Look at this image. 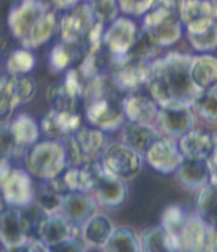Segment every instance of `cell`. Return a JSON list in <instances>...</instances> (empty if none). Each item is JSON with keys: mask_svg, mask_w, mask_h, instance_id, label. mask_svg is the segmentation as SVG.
I'll return each mask as SVG.
<instances>
[{"mask_svg": "<svg viewBox=\"0 0 217 252\" xmlns=\"http://www.w3.org/2000/svg\"><path fill=\"white\" fill-rule=\"evenodd\" d=\"M64 145L70 166L81 167L100 161L108 142L104 131L94 127H81L66 140Z\"/></svg>", "mask_w": 217, "mask_h": 252, "instance_id": "cell-4", "label": "cell"}, {"mask_svg": "<svg viewBox=\"0 0 217 252\" xmlns=\"http://www.w3.org/2000/svg\"><path fill=\"white\" fill-rule=\"evenodd\" d=\"M144 160L153 170L168 175L176 173L183 161V154L179 148V142L168 137H161L149 148L144 154Z\"/></svg>", "mask_w": 217, "mask_h": 252, "instance_id": "cell-13", "label": "cell"}, {"mask_svg": "<svg viewBox=\"0 0 217 252\" xmlns=\"http://www.w3.org/2000/svg\"><path fill=\"white\" fill-rule=\"evenodd\" d=\"M12 161L5 160V158H0V189H2L3 184L6 182L9 173L12 172Z\"/></svg>", "mask_w": 217, "mask_h": 252, "instance_id": "cell-45", "label": "cell"}, {"mask_svg": "<svg viewBox=\"0 0 217 252\" xmlns=\"http://www.w3.org/2000/svg\"><path fill=\"white\" fill-rule=\"evenodd\" d=\"M97 163L89 164V166H81V167L70 166L69 170L64 175H61L63 182H64L66 188L69 189V192L89 194L94 191Z\"/></svg>", "mask_w": 217, "mask_h": 252, "instance_id": "cell-31", "label": "cell"}, {"mask_svg": "<svg viewBox=\"0 0 217 252\" xmlns=\"http://www.w3.org/2000/svg\"><path fill=\"white\" fill-rule=\"evenodd\" d=\"M115 70L110 76L115 88L121 93L131 94L141 91L143 87H147V82L152 75V63L137 62L131 59H122L113 63Z\"/></svg>", "mask_w": 217, "mask_h": 252, "instance_id": "cell-10", "label": "cell"}, {"mask_svg": "<svg viewBox=\"0 0 217 252\" xmlns=\"http://www.w3.org/2000/svg\"><path fill=\"white\" fill-rule=\"evenodd\" d=\"M106 252H140V239L131 228H116L104 245Z\"/></svg>", "mask_w": 217, "mask_h": 252, "instance_id": "cell-35", "label": "cell"}, {"mask_svg": "<svg viewBox=\"0 0 217 252\" xmlns=\"http://www.w3.org/2000/svg\"><path fill=\"white\" fill-rule=\"evenodd\" d=\"M113 222L103 214H95L81 227V237L86 243V246L104 248L115 231Z\"/></svg>", "mask_w": 217, "mask_h": 252, "instance_id": "cell-26", "label": "cell"}, {"mask_svg": "<svg viewBox=\"0 0 217 252\" xmlns=\"http://www.w3.org/2000/svg\"><path fill=\"white\" fill-rule=\"evenodd\" d=\"M180 252H217V230L196 215L189 217L179 234Z\"/></svg>", "mask_w": 217, "mask_h": 252, "instance_id": "cell-11", "label": "cell"}, {"mask_svg": "<svg viewBox=\"0 0 217 252\" xmlns=\"http://www.w3.org/2000/svg\"><path fill=\"white\" fill-rule=\"evenodd\" d=\"M82 117L79 112H60V111H49L42 123V131L52 140H67L75 131H78L82 126Z\"/></svg>", "mask_w": 217, "mask_h": 252, "instance_id": "cell-17", "label": "cell"}, {"mask_svg": "<svg viewBox=\"0 0 217 252\" xmlns=\"http://www.w3.org/2000/svg\"><path fill=\"white\" fill-rule=\"evenodd\" d=\"M92 14L95 17V21L103 24L104 27L113 23L116 18H119V5L116 0H92L89 2Z\"/></svg>", "mask_w": 217, "mask_h": 252, "instance_id": "cell-41", "label": "cell"}, {"mask_svg": "<svg viewBox=\"0 0 217 252\" xmlns=\"http://www.w3.org/2000/svg\"><path fill=\"white\" fill-rule=\"evenodd\" d=\"M28 240L23 227L20 208H6L0 214V243L11 248Z\"/></svg>", "mask_w": 217, "mask_h": 252, "instance_id": "cell-28", "label": "cell"}, {"mask_svg": "<svg viewBox=\"0 0 217 252\" xmlns=\"http://www.w3.org/2000/svg\"><path fill=\"white\" fill-rule=\"evenodd\" d=\"M81 234V228L73 225L69 220H66L61 214H54L49 215L43 230L40 233V242L51 248V246H55L58 243H63L72 237H76Z\"/></svg>", "mask_w": 217, "mask_h": 252, "instance_id": "cell-22", "label": "cell"}, {"mask_svg": "<svg viewBox=\"0 0 217 252\" xmlns=\"http://www.w3.org/2000/svg\"><path fill=\"white\" fill-rule=\"evenodd\" d=\"M189 217L190 215H188L182 206L171 205L164 211V214H162L159 225L165 231H168L170 234H173V236H176L179 239V234L182 233V230H183L185 224L188 222Z\"/></svg>", "mask_w": 217, "mask_h": 252, "instance_id": "cell-39", "label": "cell"}, {"mask_svg": "<svg viewBox=\"0 0 217 252\" xmlns=\"http://www.w3.org/2000/svg\"><path fill=\"white\" fill-rule=\"evenodd\" d=\"M51 8L37 2V0H21L8 15V26L12 36L23 45H27L31 30L42 18V15Z\"/></svg>", "mask_w": 217, "mask_h": 252, "instance_id": "cell-9", "label": "cell"}, {"mask_svg": "<svg viewBox=\"0 0 217 252\" xmlns=\"http://www.w3.org/2000/svg\"><path fill=\"white\" fill-rule=\"evenodd\" d=\"M67 194H69V189L66 188L61 176L57 179L43 181L42 187L36 191L34 203L48 215L60 214L63 200Z\"/></svg>", "mask_w": 217, "mask_h": 252, "instance_id": "cell-23", "label": "cell"}, {"mask_svg": "<svg viewBox=\"0 0 217 252\" xmlns=\"http://www.w3.org/2000/svg\"><path fill=\"white\" fill-rule=\"evenodd\" d=\"M100 163L106 172L125 181L136 178L141 172L144 156L122 142H112L104 149Z\"/></svg>", "mask_w": 217, "mask_h": 252, "instance_id": "cell-6", "label": "cell"}, {"mask_svg": "<svg viewBox=\"0 0 217 252\" xmlns=\"http://www.w3.org/2000/svg\"><path fill=\"white\" fill-rule=\"evenodd\" d=\"M86 56L83 45L60 42L52 48L49 54V66L54 72H64L78 67Z\"/></svg>", "mask_w": 217, "mask_h": 252, "instance_id": "cell-25", "label": "cell"}, {"mask_svg": "<svg viewBox=\"0 0 217 252\" xmlns=\"http://www.w3.org/2000/svg\"><path fill=\"white\" fill-rule=\"evenodd\" d=\"M8 128L14 142L24 151L39 142L40 126L34 118L27 114H20L18 117L11 120L8 123Z\"/></svg>", "mask_w": 217, "mask_h": 252, "instance_id": "cell-29", "label": "cell"}, {"mask_svg": "<svg viewBox=\"0 0 217 252\" xmlns=\"http://www.w3.org/2000/svg\"><path fill=\"white\" fill-rule=\"evenodd\" d=\"M48 249H49V252H86V243L83 242V239L79 234L76 237H72L63 243L51 246Z\"/></svg>", "mask_w": 217, "mask_h": 252, "instance_id": "cell-43", "label": "cell"}, {"mask_svg": "<svg viewBox=\"0 0 217 252\" xmlns=\"http://www.w3.org/2000/svg\"><path fill=\"white\" fill-rule=\"evenodd\" d=\"M176 175L179 182L188 189H202L204 187L210 185L211 181L208 160H192L183 157Z\"/></svg>", "mask_w": 217, "mask_h": 252, "instance_id": "cell-21", "label": "cell"}, {"mask_svg": "<svg viewBox=\"0 0 217 252\" xmlns=\"http://www.w3.org/2000/svg\"><path fill=\"white\" fill-rule=\"evenodd\" d=\"M122 111L128 123L150 124L153 120H156L159 106L150 97V94L137 91L125 94V97L122 98Z\"/></svg>", "mask_w": 217, "mask_h": 252, "instance_id": "cell-18", "label": "cell"}, {"mask_svg": "<svg viewBox=\"0 0 217 252\" xmlns=\"http://www.w3.org/2000/svg\"><path fill=\"white\" fill-rule=\"evenodd\" d=\"M121 12L127 15L141 17L144 15L153 5V0H116Z\"/></svg>", "mask_w": 217, "mask_h": 252, "instance_id": "cell-42", "label": "cell"}, {"mask_svg": "<svg viewBox=\"0 0 217 252\" xmlns=\"http://www.w3.org/2000/svg\"><path fill=\"white\" fill-rule=\"evenodd\" d=\"M36 66V57L31 49L18 48L11 53L6 60V69L11 76H24L28 75Z\"/></svg>", "mask_w": 217, "mask_h": 252, "instance_id": "cell-36", "label": "cell"}, {"mask_svg": "<svg viewBox=\"0 0 217 252\" xmlns=\"http://www.w3.org/2000/svg\"><path fill=\"white\" fill-rule=\"evenodd\" d=\"M217 139L204 130L193 128L179 140V148L185 158L192 160H208L216 149Z\"/></svg>", "mask_w": 217, "mask_h": 252, "instance_id": "cell-20", "label": "cell"}, {"mask_svg": "<svg viewBox=\"0 0 217 252\" xmlns=\"http://www.w3.org/2000/svg\"><path fill=\"white\" fill-rule=\"evenodd\" d=\"M159 127L171 137H182L186 133L192 131L195 127V114L193 108L182 103H170L159 106L156 117Z\"/></svg>", "mask_w": 217, "mask_h": 252, "instance_id": "cell-14", "label": "cell"}, {"mask_svg": "<svg viewBox=\"0 0 217 252\" xmlns=\"http://www.w3.org/2000/svg\"><path fill=\"white\" fill-rule=\"evenodd\" d=\"M85 118L94 127L104 133L116 131L124 126L122 102L112 93H104L85 102Z\"/></svg>", "mask_w": 217, "mask_h": 252, "instance_id": "cell-5", "label": "cell"}, {"mask_svg": "<svg viewBox=\"0 0 217 252\" xmlns=\"http://www.w3.org/2000/svg\"><path fill=\"white\" fill-rule=\"evenodd\" d=\"M58 29V18L52 9L46 11L42 18L37 21V24L34 26V29L30 33V37L27 40V45L24 48L27 49H33L37 46L45 45L46 42H49V39L54 36V33Z\"/></svg>", "mask_w": 217, "mask_h": 252, "instance_id": "cell-33", "label": "cell"}, {"mask_svg": "<svg viewBox=\"0 0 217 252\" xmlns=\"http://www.w3.org/2000/svg\"><path fill=\"white\" fill-rule=\"evenodd\" d=\"M92 192L95 194L97 203L106 208H118L127 197V187L122 179L106 172L98 161L95 167V185Z\"/></svg>", "mask_w": 217, "mask_h": 252, "instance_id": "cell-15", "label": "cell"}, {"mask_svg": "<svg viewBox=\"0 0 217 252\" xmlns=\"http://www.w3.org/2000/svg\"><path fill=\"white\" fill-rule=\"evenodd\" d=\"M20 105L21 103L15 93L12 76L0 78V126L11 121L14 111Z\"/></svg>", "mask_w": 217, "mask_h": 252, "instance_id": "cell-34", "label": "cell"}, {"mask_svg": "<svg viewBox=\"0 0 217 252\" xmlns=\"http://www.w3.org/2000/svg\"><path fill=\"white\" fill-rule=\"evenodd\" d=\"M196 217L217 230V188L207 185L199 189L196 198Z\"/></svg>", "mask_w": 217, "mask_h": 252, "instance_id": "cell-32", "label": "cell"}, {"mask_svg": "<svg viewBox=\"0 0 217 252\" xmlns=\"http://www.w3.org/2000/svg\"><path fill=\"white\" fill-rule=\"evenodd\" d=\"M214 3H216V5H217V0H214Z\"/></svg>", "mask_w": 217, "mask_h": 252, "instance_id": "cell-47", "label": "cell"}, {"mask_svg": "<svg viewBox=\"0 0 217 252\" xmlns=\"http://www.w3.org/2000/svg\"><path fill=\"white\" fill-rule=\"evenodd\" d=\"M192 56L168 54L152 62V75L147 82V91L158 106L182 103L192 106L199 90L190 78Z\"/></svg>", "mask_w": 217, "mask_h": 252, "instance_id": "cell-1", "label": "cell"}, {"mask_svg": "<svg viewBox=\"0 0 217 252\" xmlns=\"http://www.w3.org/2000/svg\"><path fill=\"white\" fill-rule=\"evenodd\" d=\"M60 214L73 225L81 228L91 217L97 214V200L89 194L69 192L63 200Z\"/></svg>", "mask_w": 217, "mask_h": 252, "instance_id": "cell-19", "label": "cell"}, {"mask_svg": "<svg viewBox=\"0 0 217 252\" xmlns=\"http://www.w3.org/2000/svg\"><path fill=\"white\" fill-rule=\"evenodd\" d=\"M186 34H188L189 43L198 53L207 54L217 48V21L204 30L193 32V33L186 32Z\"/></svg>", "mask_w": 217, "mask_h": 252, "instance_id": "cell-38", "label": "cell"}, {"mask_svg": "<svg viewBox=\"0 0 217 252\" xmlns=\"http://www.w3.org/2000/svg\"><path fill=\"white\" fill-rule=\"evenodd\" d=\"M24 158L27 172L40 181L60 178L69 164L66 145L52 139L36 142L27 149Z\"/></svg>", "mask_w": 217, "mask_h": 252, "instance_id": "cell-2", "label": "cell"}, {"mask_svg": "<svg viewBox=\"0 0 217 252\" xmlns=\"http://www.w3.org/2000/svg\"><path fill=\"white\" fill-rule=\"evenodd\" d=\"M86 2H92V0H86Z\"/></svg>", "mask_w": 217, "mask_h": 252, "instance_id": "cell-48", "label": "cell"}, {"mask_svg": "<svg viewBox=\"0 0 217 252\" xmlns=\"http://www.w3.org/2000/svg\"><path fill=\"white\" fill-rule=\"evenodd\" d=\"M141 30H144L159 48L171 46L177 43L183 34L180 12L153 0L152 8L143 15Z\"/></svg>", "mask_w": 217, "mask_h": 252, "instance_id": "cell-3", "label": "cell"}, {"mask_svg": "<svg viewBox=\"0 0 217 252\" xmlns=\"http://www.w3.org/2000/svg\"><path fill=\"white\" fill-rule=\"evenodd\" d=\"M37 188L34 187L33 176L20 167H14L6 182L3 184L0 194L9 208H26L34 203Z\"/></svg>", "mask_w": 217, "mask_h": 252, "instance_id": "cell-12", "label": "cell"}, {"mask_svg": "<svg viewBox=\"0 0 217 252\" xmlns=\"http://www.w3.org/2000/svg\"><path fill=\"white\" fill-rule=\"evenodd\" d=\"M95 17L92 14L89 2L78 3L75 8L67 11L58 21V30L61 42L83 45L95 26ZM86 49V48H85Z\"/></svg>", "mask_w": 217, "mask_h": 252, "instance_id": "cell-8", "label": "cell"}, {"mask_svg": "<svg viewBox=\"0 0 217 252\" xmlns=\"http://www.w3.org/2000/svg\"><path fill=\"white\" fill-rule=\"evenodd\" d=\"M140 252H180V243L176 236L158 225L140 237Z\"/></svg>", "mask_w": 217, "mask_h": 252, "instance_id": "cell-30", "label": "cell"}, {"mask_svg": "<svg viewBox=\"0 0 217 252\" xmlns=\"http://www.w3.org/2000/svg\"><path fill=\"white\" fill-rule=\"evenodd\" d=\"M190 78L199 91L217 87V57L211 54L195 56L190 63Z\"/></svg>", "mask_w": 217, "mask_h": 252, "instance_id": "cell-27", "label": "cell"}, {"mask_svg": "<svg viewBox=\"0 0 217 252\" xmlns=\"http://www.w3.org/2000/svg\"><path fill=\"white\" fill-rule=\"evenodd\" d=\"M158 45L149 37V34L144 30L138 32V36L136 39L134 46L131 48L130 54L127 56V59L131 60H137V62H146V63H152V60L156 56L158 51Z\"/></svg>", "mask_w": 217, "mask_h": 252, "instance_id": "cell-40", "label": "cell"}, {"mask_svg": "<svg viewBox=\"0 0 217 252\" xmlns=\"http://www.w3.org/2000/svg\"><path fill=\"white\" fill-rule=\"evenodd\" d=\"M180 21L186 32H199L217 21V5L214 0H183Z\"/></svg>", "mask_w": 217, "mask_h": 252, "instance_id": "cell-16", "label": "cell"}, {"mask_svg": "<svg viewBox=\"0 0 217 252\" xmlns=\"http://www.w3.org/2000/svg\"><path fill=\"white\" fill-rule=\"evenodd\" d=\"M79 3V0H51V5L60 11H70Z\"/></svg>", "mask_w": 217, "mask_h": 252, "instance_id": "cell-46", "label": "cell"}, {"mask_svg": "<svg viewBox=\"0 0 217 252\" xmlns=\"http://www.w3.org/2000/svg\"><path fill=\"white\" fill-rule=\"evenodd\" d=\"M159 133L152 124H138V123H128L122 126L121 131V142L133 148L141 156H144L149 148L158 140Z\"/></svg>", "mask_w": 217, "mask_h": 252, "instance_id": "cell-24", "label": "cell"}, {"mask_svg": "<svg viewBox=\"0 0 217 252\" xmlns=\"http://www.w3.org/2000/svg\"><path fill=\"white\" fill-rule=\"evenodd\" d=\"M137 24L128 17H119L113 23L104 27L103 32V49L110 56L112 62L125 59L138 36Z\"/></svg>", "mask_w": 217, "mask_h": 252, "instance_id": "cell-7", "label": "cell"}, {"mask_svg": "<svg viewBox=\"0 0 217 252\" xmlns=\"http://www.w3.org/2000/svg\"><path fill=\"white\" fill-rule=\"evenodd\" d=\"M192 108L208 123H217V87L199 91Z\"/></svg>", "mask_w": 217, "mask_h": 252, "instance_id": "cell-37", "label": "cell"}, {"mask_svg": "<svg viewBox=\"0 0 217 252\" xmlns=\"http://www.w3.org/2000/svg\"><path fill=\"white\" fill-rule=\"evenodd\" d=\"M5 252H49V249L40 240H26L20 245L5 248Z\"/></svg>", "mask_w": 217, "mask_h": 252, "instance_id": "cell-44", "label": "cell"}]
</instances>
